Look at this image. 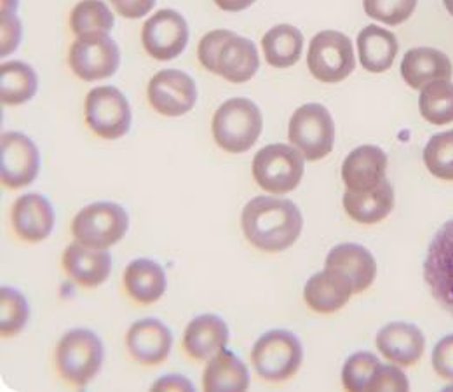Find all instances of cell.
Returning a JSON list of instances; mask_svg holds the SVG:
<instances>
[{"label":"cell","instance_id":"cell-10","mask_svg":"<svg viewBox=\"0 0 453 392\" xmlns=\"http://www.w3.org/2000/svg\"><path fill=\"white\" fill-rule=\"evenodd\" d=\"M119 63L120 53L109 34L81 35L68 51L70 68L86 82L112 77L119 68Z\"/></svg>","mask_w":453,"mask_h":392},{"label":"cell","instance_id":"cell-30","mask_svg":"<svg viewBox=\"0 0 453 392\" xmlns=\"http://www.w3.org/2000/svg\"><path fill=\"white\" fill-rule=\"evenodd\" d=\"M303 50V35L293 25H278L262 39V51L274 68H289L298 63Z\"/></svg>","mask_w":453,"mask_h":392},{"label":"cell","instance_id":"cell-25","mask_svg":"<svg viewBox=\"0 0 453 392\" xmlns=\"http://www.w3.org/2000/svg\"><path fill=\"white\" fill-rule=\"evenodd\" d=\"M399 51L396 35L379 25L363 28L357 35V55L365 70L372 73L388 72Z\"/></svg>","mask_w":453,"mask_h":392},{"label":"cell","instance_id":"cell-37","mask_svg":"<svg viewBox=\"0 0 453 392\" xmlns=\"http://www.w3.org/2000/svg\"><path fill=\"white\" fill-rule=\"evenodd\" d=\"M234 35L235 34L230 30H213L201 39L199 48H197V58H199V63L208 72L217 73V59L220 55V50Z\"/></svg>","mask_w":453,"mask_h":392},{"label":"cell","instance_id":"cell-35","mask_svg":"<svg viewBox=\"0 0 453 392\" xmlns=\"http://www.w3.org/2000/svg\"><path fill=\"white\" fill-rule=\"evenodd\" d=\"M422 159L434 178L453 181V129L434 135L427 142Z\"/></svg>","mask_w":453,"mask_h":392},{"label":"cell","instance_id":"cell-7","mask_svg":"<svg viewBox=\"0 0 453 392\" xmlns=\"http://www.w3.org/2000/svg\"><path fill=\"white\" fill-rule=\"evenodd\" d=\"M129 217L115 203H95L82 208L72 220V234L77 242L93 250H109L127 232Z\"/></svg>","mask_w":453,"mask_h":392},{"label":"cell","instance_id":"cell-19","mask_svg":"<svg viewBox=\"0 0 453 392\" xmlns=\"http://www.w3.org/2000/svg\"><path fill=\"white\" fill-rule=\"evenodd\" d=\"M61 264L66 276L84 288L104 284L112 271V258L107 250H93L77 241L65 250Z\"/></svg>","mask_w":453,"mask_h":392},{"label":"cell","instance_id":"cell-39","mask_svg":"<svg viewBox=\"0 0 453 392\" xmlns=\"http://www.w3.org/2000/svg\"><path fill=\"white\" fill-rule=\"evenodd\" d=\"M433 368L436 375L453 384V335L441 338L433 350Z\"/></svg>","mask_w":453,"mask_h":392},{"label":"cell","instance_id":"cell-43","mask_svg":"<svg viewBox=\"0 0 453 392\" xmlns=\"http://www.w3.org/2000/svg\"><path fill=\"white\" fill-rule=\"evenodd\" d=\"M257 0H215V4L226 12H241L253 5Z\"/></svg>","mask_w":453,"mask_h":392},{"label":"cell","instance_id":"cell-44","mask_svg":"<svg viewBox=\"0 0 453 392\" xmlns=\"http://www.w3.org/2000/svg\"><path fill=\"white\" fill-rule=\"evenodd\" d=\"M443 4H445V7H447V11L453 16V0H443Z\"/></svg>","mask_w":453,"mask_h":392},{"label":"cell","instance_id":"cell-18","mask_svg":"<svg viewBox=\"0 0 453 392\" xmlns=\"http://www.w3.org/2000/svg\"><path fill=\"white\" fill-rule=\"evenodd\" d=\"M173 336L157 319H140L131 325L126 345L134 361L143 366H157L170 356Z\"/></svg>","mask_w":453,"mask_h":392},{"label":"cell","instance_id":"cell-33","mask_svg":"<svg viewBox=\"0 0 453 392\" xmlns=\"http://www.w3.org/2000/svg\"><path fill=\"white\" fill-rule=\"evenodd\" d=\"M382 363L372 352L352 354L342 370V384L345 391H372Z\"/></svg>","mask_w":453,"mask_h":392},{"label":"cell","instance_id":"cell-8","mask_svg":"<svg viewBox=\"0 0 453 392\" xmlns=\"http://www.w3.org/2000/svg\"><path fill=\"white\" fill-rule=\"evenodd\" d=\"M307 66L323 84H339L356 68L352 42L337 30H323L311 41Z\"/></svg>","mask_w":453,"mask_h":392},{"label":"cell","instance_id":"cell-34","mask_svg":"<svg viewBox=\"0 0 453 392\" xmlns=\"http://www.w3.org/2000/svg\"><path fill=\"white\" fill-rule=\"evenodd\" d=\"M30 316V309L27 304V298L12 289V288H2L0 289V334L2 338H11L18 335Z\"/></svg>","mask_w":453,"mask_h":392},{"label":"cell","instance_id":"cell-17","mask_svg":"<svg viewBox=\"0 0 453 392\" xmlns=\"http://www.w3.org/2000/svg\"><path fill=\"white\" fill-rule=\"evenodd\" d=\"M12 228L27 242L48 239L55 227V211L41 194H25L16 199L11 210Z\"/></svg>","mask_w":453,"mask_h":392},{"label":"cell","instance_id":"cell-20","mask_svg":"<svg viewBox=\"0 0 453 392\" xmlns=\"http://www.w3.org/2000/svg\"><path fill=\"white\" fill-rule=\"evenodd\" d=\"M379 352L393 365L408 368L417 365L426 349L424 334L408 323H391L384 327L377 335Z\"/></svg>","mask_w":453,"mask_h":392},{"label":"cell","instance_id":"cell-12","mask_svg":"<svg viewBox=\"0 0 453 392\" xmlns=\"http://www.w3.org/2000/svg\"><path fill=\"white\" fill-rule=\"evenodd\" d=\"M188 42V25L185 18L173 11L161 9L142 27V44L149 57L168 61L180 57Z\"/></svg>","mask_w":453,"mask_h":392},{"label":"cell","instance_id":"cell-3","mask_svg":"<svg viewBox=\"0 0 453 392\" xmlns=\"http://www.w3.org/2000/svg\"><path fill=\"white\" fill-rule=\"evenodd\" d=\"M58 373L73 388H86L104 363V343L89 330H70L55 352Z\"/></svg>","mask_w":453,"mask_h":392},{"label":"cell","instance_id":"cell-26","mask_svg":"<svg viewBox=\"0 0 453 392\" xmlns=\"http://www.w3.org/2000/svg\"><path fill=\"white\" fill-rule=\"evenodd\" d=\"M260 66L258 51L250 39L234 35L220 50L217 59V75L230 84H244L255 77Z\"/></svg>","mask_w":453,"mask_h":392},{"label":"cell","instance_id":"cell-9","mask_svg":"<svg viewBox=\"0 0 453 392\" xmlns=\"http://www.w3.org/2000/svg\"><path fill=\"white\" fill-rule=\"evenodd\" d=\"M84 115L89 129L104 140H117L124 136L131 126L129 104L113 86L91 89L86 96Z\"/></svg>","mask_w":453,"mask_h":392},{"label":"cell","instance_id":"cell-2","mask_svg":"<svg viewBox=\"0 0 453 392\" xmlns=\"http://www.w3.org/2000/svg\"><path fill=\"white\" fill-rule=\"evenodd\" d=\"M264 119L248 98H230L213 115L211 131L217 145L228 154L248 152L260 138Z\"/></svg>","mask_w":453,"mask_h":392},{"label":"cell","instance_id":"cell-15","mask_svg":"<svg viewBox=\"0 0 453 392\" xmlns=\"http://www.w3.org/2000/svg\"><path fill=\"white\" fill-rule=\"evenodd\" d=\"M325 271L334 273L343 281H347L352 291H366L377 276V262L373 255L359 244H339L335 246L325 262Z\"/></svg>","mask_w":453,"mask_h":392},{"label":"cell","instance_id":"cell-40","mask_svg":"<svg viewBox=\"0 0 453 392\" xmlns=\"http://www.w3.org/2000/svg\"><path fill=\"white\" fill-rule=\"evenodd\" d=\"M408 379L397 365H382L372 391H408Z\"/></svg>","mask_w":453,"mask_h":392},{"label":"cell","instance_id":"cell-24","mask_svg":"<svg viewBox=\"0 0 453 392\" xmlns=\"http://www.w3.org/2000/svg\"><path fill=\"white\" fill-rule=\"evenodd\" d=\"M124 288L133 302L140 305L156 304L166 291V273L154 260H133L124 271Z\"/></svg>","mask_w":453,"mask_h":392},{"label":"cell","instance_id":"cell-23","mask_svg":"<svg viewBox=\"0 0 453 392\" xmlns=\"http://www.w3.org/2000/svg\"><path fill=\"white\" fill-rule=\"evenodd\" d=\"M395 208V188L386 178L377 188L368 192L345 190L343 210L356 224L373 225L389 217Z\"/></svg>","mask_w":453,"mask_h":392},{"label":"cell","instance_id":"cell-32","mask_svg":"<svg viewBox=\"0 0 453 392\" xmlns=\"http://www.w3.org/2000/svg\"><path fill=\"white\" fill-rule=\"evenodd\" d=\"M70 28L77 37L109 34L113 28L112 11L102 0H81L70 12Z\"/></svg>","mask_w":453,"mask_h":392},{"label":"cell","instance_id":"cell-41","mask_svg":"<svg viewBox=\"0 0 453 392\" xmlns=\"http://www.w3.org/2000/svg\"><path fill=\"white\" fill-rule=\"evenodd\" d=\"M111 4L122 18L138 19L154 9L156 0H111Z\"/></svg>","mask_w":453,"mask_h":392},{"label":"cell","instance_id":"cell-36","mask_svg":"<svg viewBox=\"0 0 453 392\" xmlns=\"http://www.w3.org/2000/svg\"><path fill=\"white\" fill-rule=\"evenodd\" d=\"M418 0H363L365 12L386 25L396 27L411 18Z\"/></svg>","mask_w":453,"mask_h":392},{"label":"cell","instance_id":"cell-6","mask_svg":"<svg viewBox=\"0 0 453 392\" xmlns=\"http://www.w3.org/2000/svg\"><path fill=\"white\" fill-rule=\"evenodd\" d=\"M305 158L289 145L274 143L264 147L253 158V178L260 188L273 196H284L295 190L305 171Z\"/></svg>","mask_w":453,"mask_h":392},{"label":"cell","instance_id":"cell-38","mask_svg":"<svg viewBox=\"0 0 453 392\" xmlns=\"http://www.w3.org/2000/svg\"><path fill=\"white\" fill-rule=\"evenodd\" d=\"M18 0H2V57L11 55L21 37V23L16 18Z\"/></svg>","mask_w":453,"mask_h":392},{"label":"cell","instance_id":"cell-42","mask_svg":"<svg viewBox=\"0 0 453 392\" xmlns=\"http://www.w3.org/2000/svg\"><path fill=\"white\" fill-rule=\"evenodd\" d=\"M152 391H194V386L181 375H166L152 386Z\"/></svg>","mask_w":453,"mask_h":392},{"label":"cell","instance_id":"cell-13","mask_svg":"<svg viewBox=\"0 0 453 392\" xmlns=\"http://www.w3.org/2000/svg\"><path fill=\"white\" fill-rule=\"evenodd\" d=\"M150 107L166 117H181L197 102V88L190 75L181 70L166 68L157 72L147 89Z\"/></svg>","mask_w":453,"mask_h":392},{"label":"cell","instance_id":"cell-22","mask_svg":"<svg viewBox=\"0 0 453 392\" xmlns=\"http://www.w3.org/2000/svg\"><path fill=\"white\" fill-rule=\"evenodd\" d=\"M401 75L411 89H422L434 81H450L453 75L452 61L440 50L415 48L403 58Z\"/></svg>","mask_w":453,"mask_h":392},{"label":"cell","instance_id":"cell-16","mask_svg":"<svg viewBox=\"0 0 453 392\" xmlns=\"http://www.w3.org/2000/svg\"><path fill=\"white\" fill-rule=\"evenodd\" d=\"M388 173V154L375 145L352 150L342 165V180L347 190L368 192L377 188Z\"/></svg>","mask_w":453,"mask_h":392},{"label":"cell","instance_id":"cell-1","mask_svg":"<svg viewBox=\"0 0 453 392\" xmlns=\"http://www.w3.org/2000/svg\"><path fill=\"white\" fill-rule=\"evenodd\" d=\"M241 227L251 246L265 253H280L296 242L303 219L289 199L260 196L244 206Z\"/></svg>","mask_w":453,"mask_h":392},{"label":"cell","instance_id":"cell-14","mask_svg":"<svg viewBox=\"0 0 453 392\" xmlns=\"http://www.w3.org/2000/svg\"><path fill=\"white\" fill-rule=\"evenodd\" d=\"M41 168L35 143L16 131L2 135L0 140V178L2 185L16 190L30 185Z\"/></svg>","mask_w":453,"mask_h":392},{"label":"cell","instance_id":"cell-5","mask_svg":"<svg viewBox=\"0 0 453 392\" xmlns=\"http://www.w3.org/2000/svg\"><path fill=\"white\" fill-rule=\"evenodd\" d=\"M288 140L305 158V161H321L332 154L335 143V124L326 107L307 104L296 109L289 119Z\"/></svg>","mask_w":453,"mask_h":392},{"label":"cell","instance_id":"cell-11","mask_svg":"<svg viewBox=\"0 0 453 392\" xmlns=\"http://www.w3.org/2000/svg\"><path fill=\"white\" fill-rule=\"evenodd\" d=\"M424 280L434 300L453 316V220L443 225L429 244Z\"/></svg>","mask_w":453,"mask_h":392},{"label":"cell","instance_id":"cell-28","mask_svg":"<svg viewBox=\"0 0 453 392\" xmlns=\"http://www.w3.org/2000/svg\"><path fill=\"white\" fill-rule=\"evenodd\" d=\"M248 388V368L234 352L224 349L208 361V366L203 373L204 391H246Z\"/></svg>","mask_w":453,"mask_h":392},{"label":"cell","instance_id":"cell-29","mask_svg":"<svg viewBox=\"0 0 453 392\" xmlns=\"http://www.w3.org/2000/svg\"><path fill=\"white\" fill-rule=\"evenodd\" d=\"M37 73L23 61L0 65V98L2 105L16 107L32 100L37 93Z\"/></svg>","mask_w":453,"mask_h":392},{"label":"cell","instance_id":"cell-27","mask_svg":"<svg viewBox=\"0 0 453 392\" xmlns=\"http://www.w3.org/2000/svg\"><path fill=\"white\" fill-rule=\"evenodd\" d=\"M354 295L347 281L330 271L314 274L303 288V302L318 314H334Z\"/></svg>","mask_w":453,"mask_h":392},{"label":"cell","instance_id":"cell-31","mask_svg":"<svg viewBox=\"0 0 453 392\" xmlns=\"http://www.w3.org/2000/svg\"><path fill=\"white\" fill-rule=\"evenodd\" d=\"M420 115L433 126L453 122V84L450 81H434L420 89Z\"/></svg>","mask_w":453,"mask_h":392},{"label":"cell","instance_id":"cell-21","mask_svg":"<svg viewBox=\"0 0 453 392\" xmlns=\"http://www.w3.org/2000/svg\"><path fill=\"white\" fill-rule=\"evenodd\" d=\"M228 343L226 321L215 314L194 318L183 334V349L194 361H210Z\"/></svg>","mask_w":453,"mask_h":392},{"label":"cell","instance_id":"cell-4","mask_svg":"<svg viewBox=\"0 0 453 392\" xmlns=\"http://www.w3.org/2000/svg\"><path fill=\"white\" fill-rule=\"evenodd\" d=\"M303 361L302 343L291 332L273 330L260 336L251 349L257 375L271 384L286 382L296 375Z\"/></svg>","mask_w":453,"mask_h":392}]
</instances>
